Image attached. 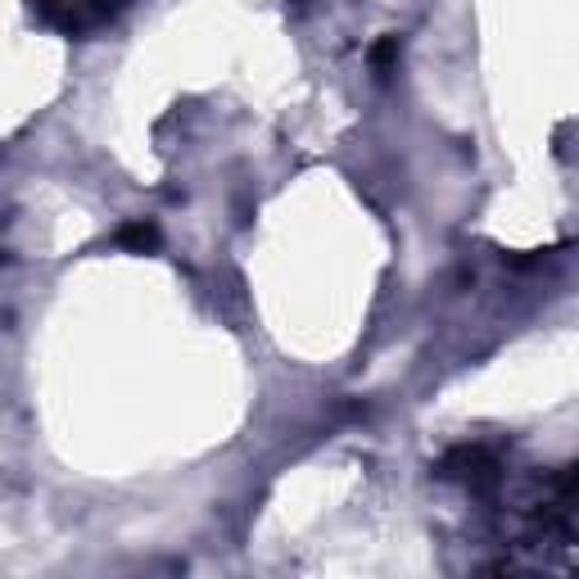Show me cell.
I'll return each mask as SVG.
<instances>
[{"mask_svg":"<svg viewBox=\"0 0 579 579\" xmlns=\"http://www.w3.org/2000/svg\"><path fill=\"white\" fill-rule=\"evenodd\" d=\"M448 467H461V471H453V476H467V480H489V476H493V461H489L485 448H453V453L439 461V471H448Z\"/></svg>","mask_w":579,"mask_h":579,"instance_id":"obj_1","label":"cell"},{"mask_svg":"<svg viewBox=\"0 0 579 579\" xmlns=\"http://www.w3.org/2000/svg\"><path fill=\"white\" fill-rule=\"evenodd\" d=\"M119 245L136 249V254H154V249H159V231H154L149 222H132V226L119 231Z\"/></svg>","mask_w":579,"mask_h":579,"instance_id":"obj_2","label":"cell"},{"mask_svg":"<svg viewBox=\"0 0 579 579\" xmlns=\"http://www.w3.org/2000/svg\"><path fill=\"white\" fill-rule=\"evenodd\" d=\"M394 59H399V36H385V42H376V46H371V64H376L380 73L390 68Z\"/></svg>","mask_w":579,"mask_h":579,"instance_id":"obj_3","label":"cell"}]
</instances>
